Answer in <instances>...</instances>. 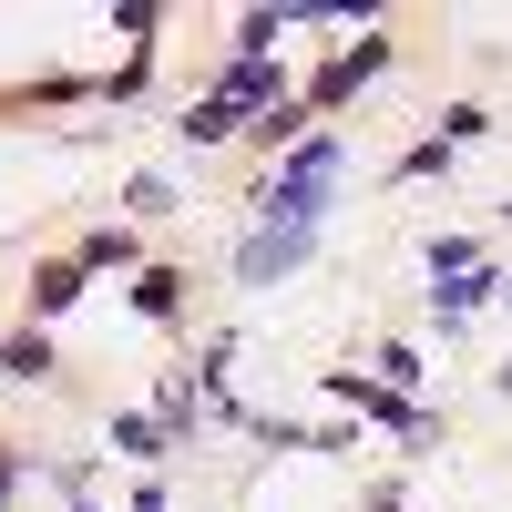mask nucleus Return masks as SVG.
<instances>
[{
	"label": "nucleus",
	"mask_w": 512,
	"mask_h": 512,
	"mask_svg": "<svg viewBox=\"0 0 512 512\" xmlns=\"http://www.w3.org/2000/svg\"><path fill=\"white\" fill-rule=\"evenodd\" d=\"M175 134H185V144H226V134H236V103H226V93H205V103L175 123Z\"/></svg>",
	"instance_id": "7ed1b4c3"
},
{
	"label": "nucleus",
	"mask_w": 512,
	"mask_h": 512,
	"mask_svg": "<svg viewBox=\"0 0 512 512\" xmlns=\"http://www.w3.org/2000/svg\"><path fill=\"white\" fill-rule=\"evenodd\" d=\"M379 62H390V41H359L349 62H328V72H318V103H349V93H359V82H369Z\"/></svg>",
	"instance_id": "f03ea898"
},
{
	"label": "nucleus",
	"mask_w": 512,
	"mask_h": 512,
	"mask_svg": "<svg viewBox=\"0 0 512 512\" xmlns=\"http://www.w3.org/2000/svg\"><path fill=\"white\" fill-rule=\"evenodd\" d=\"M82 297V267H41V287H31V308H72Z\"/></svg>",
	"instance_id": "20e7f679"
},
{
	"label": "nucleus",
	"mask_w": 512,
	"mask_h": 512,
	"mask_svg": "<svg viewBox=\"0 0 512 512\" xmlns=\"http://www.w3.org/2000/svg\"><path fill=\"white\" fill-rule=\"evenodd\" d=\"M328 175H338V144H328V134H308V144L287 154V175L267 185V226L308 236V226H318V205H328Z\"/></svg>",
	"instance_id": "f257e3e1"
},
{
	"label": "nucleus",
	"mask_w": 512,
	"mask_h": 512,
	"mask_svg": "<svg viewBox=\"0 0 512 512\" xmlns=\"http://www.w3.org/2000/svg\"><path fill=\"white\" fill-rule=\"evenodd\" d=\"M113 451H134V461H154V451H164V431H154V420H113Z\"/></svg>",
	"instance_id": "39448f33"
}]
</instances>
